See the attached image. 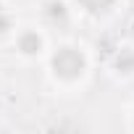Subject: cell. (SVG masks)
Returning <instances> with one entry per match:
<instances>
[{
	"instance_id": "1",
	"label": "cell",
	"mask_w": 134,
	"mask_h": 134,
	"mask_svg": "<svg viewBox=\"0 0 134 134\" xmlns=\"http://www.w3.org/2000/svg\"><path fill=\"white\" fill-rule=\"evenodd\" d=\"M53 71L60 79H79L84 74V55L76 47H58V53L53 55Z\"/></svg>"
},
{
	"instance_id": "2",
	"label": "cell",
	"mask_w": 134,
	"mask_h": 134,
	"mask_svg": "<svg viewBox=\"0 0 134 134\" xmlns=\"http://www.w3.org/2000/svg\"><path fill=\"white\" fill-rule=\"evenodd\" d=\"M19 50L26 53V55L40 53V50H42V37H40L37 32H24V34L19 37Z\"/></svg>"
},
{
	"instance_id": "3",
	"label": "cell",
	"mask_w": 134,
	"mask_h": 134,
	"mask_svg": "<svg viewBox=\"0 0 134 134\" xmlns=\"http://www.w3.org/2000/svg\"><path fill=\"white\" fill-rule=\"evenodd\" d=\"M76 3H79L84 11H90V13H103V11L113 8L116 0H76Z\"/></svg>"
}]
</instances>
